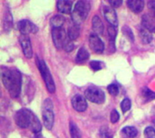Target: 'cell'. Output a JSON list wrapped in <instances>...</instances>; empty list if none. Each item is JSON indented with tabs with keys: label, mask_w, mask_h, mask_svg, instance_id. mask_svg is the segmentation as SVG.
Masks as SVG:
<instances>
[{
	"label": "cell",
	"mask_w": 155,
	"mask_h": 138,
	"mask_svg": "<svg viewBox=\"0 0 155 138\" xmlns=\"http://www.w3.org/2000/svg\"><path fill=\"white\" fill-rule=\"evenodd\" d=\"M1 78L5 89L9 92L13 98L19 96L22 86V76L21 73L15 68L2 67Z\"/></svg>",
	"instance_id": "6da1fadb"
},
{
	"label": "cell",
	"mask_w": 155,
	"mask_h": 138,
	"mask_svg": "<svg viewBox=\"0 0 155 138\" xmlns=\"http://www.w3.org/2000/svg\"><path fill=\"white\" fill-rule=\"evenodd\" d=\"M15 120L19 127L29 128L35 134H38L42 130V126L40 121L28 109L23 108L17 111L15 116Z\"/></svg>",
	"instance_id": "7a4b0ae2"
},
{
	"label": "cell",
	"mask_w": 155,
	"mask_h": 138,
	"mask_svg": "<svg viewBox=\"0 0 155 138\" xmlns=\"http://www.w3.org/2000/svg\"><path fill=\"white\" fill-rule=\"evenodd\" d=\"M90 9L91 5L89 2L78 1L75 4L74 8L72 12V20L74 21V25H80L88 16Z\"/></svg>",
	"instance_id": "3957f363"
},
{
	"label": "cell",
	"mask_w": 155,
	"mask_h": 138,
	"mask_svg": "<svg viewBox=\"0 0 155 138\" xmlns=\"http://www.w3.org/2000/svg\"><path fill=\"white\" fill-rule=\"evenodd\" d=\"M37 66H38V69L42 75V77H43L45 83V86H46L48 92L54 93L55 92V85H54V79L52 77L51 73L49 72V69H48L45 62L44 60H38L37 59Z\"/></svg>",
	"instance_id": "277c9868"
},
{
	"label": "cell",
	"mask_w": 155,
	"mask_h": 138,
	"mask_svg": "<svg viewBox=\"0 0 155 138\" xmlns=\"http://www.w3.org/2000/svg\"><path fill=\"white\" fill-rule=\"evenodd\" d=\"M43 120L45 126L50 130L54 126V116L53 112V102L50 99H46L43 105Z\"/></svg>",
	"instance_id": "5b68a950"
},
{
	"label": "cell",
	"mask_w": 155,
	"mask_h": 138,
	"mask_svg": "<svg viewBox=\"0 0 155 138\" xmlns=\"http://www.w3.org/2000/svg\"><path fill=\"white\" fill-rule=\"evenodd\" d=\"M85 98L94 104H103L105 100V95L103 90L98 87L91 86L85 90Z\"/></svg>",
	"instance_id": "8992f818"
},
{
	"label": "cell",
	"mask_w": 155,
	"mask_h": 138,
	"mask_svg": "<svg viewBox=\"0 0 155 138\" xmlns=\"http://www.w3.org/2000/svg\"><path fill=\"white\" fill-rule=\"evenodd\" d=\"M52 37L54 45L56 48H62L66 45V44L70 41L68 40V34L65 32L64 28H53L52 31Z\"/></svg>",
	"instance_id": "52a82bcc"
},
{
	"label": "cell",
	"mask_w": 155,
	"mask_h": 138,
	"mask_svg": "<svg viewBox=\"0 0 155 138\" xmlns=\"http://www.w3.org/2000/svg\"><path fill=\"white\" fill-rule=\"evenodd\" d=\"M17 29L24 35H27L30 33L35 34L38 31L37 26L35 24H33L31 21L26 20V19H24V20H21V21L18 22V24H17Z\"/></svg>",
	"instance_id": "ba28073f"
},
{
	"label": "cell",
	"mask_w": 155,
	"mask_h": 138,
	"mask_svg": "<svg viewBox=\"0 0 155 138\" xmlns=\"http://www.w3.org/2000/svg\"><path fill=\"white\" fill-rule=\"evenodd\" d=\"M89 45L94 52L98 53V54L103 53L104 50V42L101 40L99 35L94 33H92L89 36Z\"/></svg>",
	"instance_id": "9c48e42d"
},
{
	"label": "cell",
	"mask_w": 155,
	"mask_h": 138,
	"mask_svg": "<svg viewBox=\"0 0 155 138\" xmlns=\"http://www.w3.org/2000/svg\"><path fill=\"white\" fill-rule=\"evenodd\" d=\"M19 42H20V45L22 46L25 56L26 58H31L33 56V49H32V45H31V41H30L29 36L22 35L19 37Z\"/></svg>",
	"instance_id": "30bf717a"
},
{
	"label": "cell",
	"mask_w": 155,
	"mask_h": 138,
	"mask_svg": "<svg viewBox=\"0 0 155 138\" xmlns=\"http://www.w3.org/2000/svg\"><path fill=\"white\" fill-rule=\"evenodd\" d=\"M72 106L78 112H84L87 108L86 98L81 95H75L72 98Z\"/></svg>",
	"instance_id": "8fae6325"
},
{
	"label": "cell",
	"mask_w": 155,
	"mask_h": 138,
	"mask_svg": "<svg viewBox=\"0 0 155 138\" xmlns=\"http://www.w3.org/2000/svg\"><path fill=\"white\" fill-rule=\"evenodd\" d=\"M103 11H104V15L105 19L108 21V23L111 25L117 27L118 20H117V15H116L114 9L111 6H104Z\"/></svg>",
	"instance_id": "7c38bea8"
},
{
	"label": "cell",
	"mask_w": 155,
	"mask_h": 138,
	"mask_svg": "<svg viewBox=\"0 0 155 138\" xmlns=\"http://www.w3.org/2000/svg\"><path fill=\"white\" fill-rule=\"evenodd\" d=\"M128 7L134 13H140L144 7V2L143 0H128Z\"/></svg>",
	"instance_id": "4fadbf2b"
},
{
	"label": "cell",
	"mask_w": 155,
	"mask_h": 138,
	"mask_svg": "<svg viewBox=\"0 0 155 138\" xmlns=\"http://www.w3.org/2000/svg\"><path fill=\"white\" fill-rule=\"evenodd\" d=\"M153 17L149 15H144L143 16V20H142V25H143L142 26H143L150 32L155 33V23L154 19H153Z\"/></svg>",
	"instance_id": "5bb4252c"
},
{
	"label": "cell",
	"mask_w": 155,
	"mask_h": 138,
	"mask_svg": "<svg viewBox=\"0 0 155 138\" xmlns=\"http://www.w3.org/2000/svg\"><path fill=\"white\" fill-rule=\"evenodd\" d=\"M73 2L69 0H59L57 1V8L61 13L70 14L72 11Z\"/></svg>",
	"instance_id": "9a60e30c"
},
{
	"label": "cell",
	"mask_w": 155,
	"mask_h": 138,
	"mask_svg": "<svg viewBox=\"0 0 155 138\" xmlns=\"http://www.w3.org/2000/svg\"><path fill=\"white\" fill-rule=\"evenodd\" d=\"M92 27L96 35H101L104 33V25L98 15H95L92 19Z\"/></svg>",
	"instance_id": "2e32d148"
},
{
	"label": "cell",
	"mask_w": 155,
	"mask_h": 138,
	"mask_svg": "<svg viewBox=\"0 0 155 138\" xmlns=\"http://www.w3.org/2000/svg\"><path fill=\"white\" fill-rule=\"evenodd\" d=\"M121 134L124 138H134L137 136L138 131L134 126H125L122 129Z\"/></svg>",
	"instance_id": "e0dca14e"
},
{
	"label": "cell",
	"mask_w": 155,
	"mask_h": 138,
	"mask_svg": "<svg viewBox=\"0 0 155 138\" xmlns=\"http://www.w3.org/2000/svg\"><path fill=\"white\" fill-rule=\"evenodd\" d=\"M139 35H140V37H141L143 43H144V44H149L153 40V35H152L151 32L149 30H147L146 28H144L143 26H142L140 28Z\"/></svg>",
	"instance_id": "ac0fdd59"
},
{
	"label": "cell",
	"mask_w": 155,
	"mask_h": 138,
	"mask_svg": "<svg viewBox=\"0 0 155 138\" xmlns=\"http://www.w3.org/2000/svg\"><path fill=\"white\" fill-rule=\"evenodd\" d=\"M89 53L88 51L86 50L85 47H81L78 52H77V55H76V57H75V61L77 63H82L85 60H87L89 58Z\"/></svg>",
	"instance_id": "d6986e66"
},
{
	"label": "cell",
	"mask_w": 155,
	"mask_h": 138,
	"mask_svg": "<svg viewBox=\"0 0 155 138\" xmlns=\"http://www.w3.org/2000/svg\"><path fill=\"white\" fill-rule=\"evenodd\" d=\"M68 37L70 40H75L78 38L79 35H80V27L79 25H74L72 26L69 27L68 29Z\"/></svg>",
	"instance_id": "ffe728a7"
},
{
	"label": "cell",
	"mask_w": 155,
	"mask_h": 138,
	"mask_svg": "<svg viewBox=\"0 0 155 138\" xmlns=\"http://www.w3.org/2000/svg\"><path fill=\"white\" fill-rule=\"evenodd\" d=\"M50 23H51L53 28H62V25L64 23V18L62 15H57L51 18Z\"/></svg>",
	"instance_id": "44dd1931"
},
{
	"label": "cell",
	"mask_w": 155,
	"mask_h": 138,
	"mask_svg": "<svg viewBox=\"0 0 155 138\" xmlns=\"http://www.w3.org/2000/svg\"><path fill=\"white\" fill-rule=\"evenodd\" d=\"M142 96L145 102H150V101L155 99V92L152 91L148 87H144L142 90Z\"/></svg>",
	"instance_id": "7402d4cb"
},
{
	"label": "cell",
	"mask_w": 155,
	"mask_h": 138,
	"mask_svg": "<svg viewBox=\"0 0 155 138\" xmlns=\"http://www.w3.org/2000/svg\"><path fill=\"white\" fill-rule=\"evenodd\" d=\"M13 25V19H12V15L10 14V12H5V15L4 16V29L5 31H9L12 28Z\"/></svg>",
	"instance_id": "603a6c76"
},
{
	"label": "cell",
	"mask_w": 155,
	"mask_h": 138,
	"mask_svg": "<svg viewBox=\"0 0 155 138\" xmlns=\"http://www.w3.org/2000/svg\"><path fill=\"white\" fill-rule=\"evenodd\" d=\"M70 134L72 138H82L80 130L78 129L77 126L73 122L70 123Z\"/></svg>",
	"instance_id": "cb8c5ba5"
},
{
	"label": "cell",
	"mask_w": 155,
	"mask_h": 138,
	"mask_svg": "<svg viewBox=\"0 0 155 138\" xmlns=\"http://www.w3.org/2000/svg\"><path fill=\"white\" fill-rule=\"evenodd\" d=\"M132 107V102L129 98H124L122 103H121V108H122V111L124 113H126L127 111H129Z\"/></svg>",
	"instance_id": "d4e9b609"
},
{
	"label": "cell",
	"mask_w": 155,
	"mask_h": 138,
	"mask_svg": "<svg viewBox=\"0 0 155 138\" xmlns=\"http://www.w3.org/2000/svg\"><path fill=\"white\" fill-rule=\"evenodd\" d=\"M104 66V64L101 61H92L90 63V67L94 71H99Z\"/></svg>",
	"instance_id": "484cf974"
},
{
	"label": "cell",
	"mask_w": 155,
	"mask_h": 138,
	"mask_svg": "<svg viewBox=\"0 0 155 138\" xmlns=\"http://www.w3.org/2000/svg\"><path fill=\"white\" fill-rule=\"evenodd\" d=\"M107 90L110 93V95H112L114 96H117L119 94V86L116 84H111V85H109L108 87H107Z\"/></svg>",
	"instance_id": "4316f807"
},
{
	"label": "cell",
	"mask_w": 155,
	"mask_h": 138,
	"mask_svg": "<svg viewBox=\"0 0 155 138\" xmlns=\"http://www.w3.org/2000/svg\"><path fill=\"white\" fill-rule=\"evenodd\" d=\"M100 138H113V134L107 127L104 126L100 130Z\"/></svg>",
	"instance_id": "83f0119b"
},
{
	"label": "cell",
	"mask_w": 155,
	"mask_h": 138,
	"mask_svg": "<svg viewBox=\"0 0 155 138\" xmlns=\"http://www.w3.org/2000/svg\"><path fill=\"white\" fill-rule=\"evenodd\" d=\"M108 35H109V36H110V38H111V42H112V44L114 45V39H115L116 35H117L116 27H114V26H113V25H110V26L108 27Z\"/></svg>",
	"instance_id": "f1b7e54d"
},
{
	"label": "cell",
	"mask_w": 155,
	"mask_h": 138,
	"mask_svg": "<svg viewBox=\"0 0 155 138\" xmlns=\"http://www.w3.org/2000/svg\"><path fill=\"white\" fill-rule=\"evenodd\" d=\"M123 32H124V35H125V36H127V38H128L130 41H132V42H133V41L134 40V36L133 31L131 30V28H130L129 26H127V25L124 26V28H123Z\"/></svg>",
	"instance_id": "f546056e"
},
{
	"label": "cell",
	"mask_w": 155,
	"mask_h": 138,
	"mask_svg": "<svg viewBox=\"0 0 155 138\" xmlns=\"http://www.w3.org/2000/svg\"><path fill=\"white\" fill-rule=\"evenodd\" d=\"M144 138H155V129L152 126H148L144 130Z\"/></svg>",
	"instance_id": "4dcf8cb0"
},
{
	"label": "cell",
	"mask_w": 155,
	"mask_h": 138,
	"mask_svg": "<svg viewBox=\"0 0 155 138\" xmlns=\"http://www.w3.org/2000/svg\"><path fill=\"white\" fill-rule=\"evenodd\" d=\"M110 119H111V122H112L113 124H115V123H117V122L119 121V119H120V115H119V113H118L115 109L112 111L111 116H110Z\"/></svg>",
	"instance_id": "1f68e13d"
},
{
	"label": "cell",
	"mask_w": 155,
	"mask_h": 138,
	"mask_svg": "<svg viewBox=\"0 0 155 138\" xmlns=\"http://www.w3.org/2000/svg\"><path fill=\"white\" fill-rule=\"evenodd\" d=\"M148 7H149V10L152 12V16L155 20V1H149Z\"/></svg>",
	"instance_id": "d6a6232c"
},
{
	"label": "cell",
	"mask_w": 155,
	"mask_h": 138,
	"mask_svg": "<svg viewBox=\"0 0 155 138\" xmlns=\"http://www.w3.org/2000/svg\"><path fill=\"white\" fill-rule=\"evenodd\" d=\"M109 3L111 4L113 7H119L122 5L123 1L122 0H109Z\"/></svg>",
	"instance_id": "836d02e7"
},
{
	"label": "cell",
	"mask_w": 155,
	"mask_h": 138,
	"mask_svg": "<svg viewBox=\"0 0 155 138\" xmlns=\"http://www.w3.org/2000/svg\"><path fill=\"white\" fill-rule=\"evenodd\" d=\"M74 45L73 42H71V41H69V42L66 44V45L64 46V50L67 51V52H71L72 50H74Z\"/></svg>",
	"instance_id": "e575fe53"
},
{
	"label": "cell",
	"mask_w": 155,
	"mask_h": 138,
	"mask_svg": "<svg viewBox=\"0 0 155 138\" xmlns=\"http://www.w3.org/2000/svg\"><path fill=\"white\" fill-rule=\"evenodd\" d=\"M35 138H43V136L40 133H38V134H35Z\"/></svg>",
	"instance_id": "d590c367"
},
{
	"label": "cell",
	"mask_w": 155,
	"mask_h": 138,
	"mask_svg": "<svg viewBox=\"0 0 155 138\" xmlns=\"http://www.w3.org/2000/svg\"><path fill=\"white\" fill-rule=\"evenodd\" d=\"M153 114H154L155 115V106L153 108Z\"/></svg>",
	"instance_id": "8d00e7d4"
}]
</instances>
